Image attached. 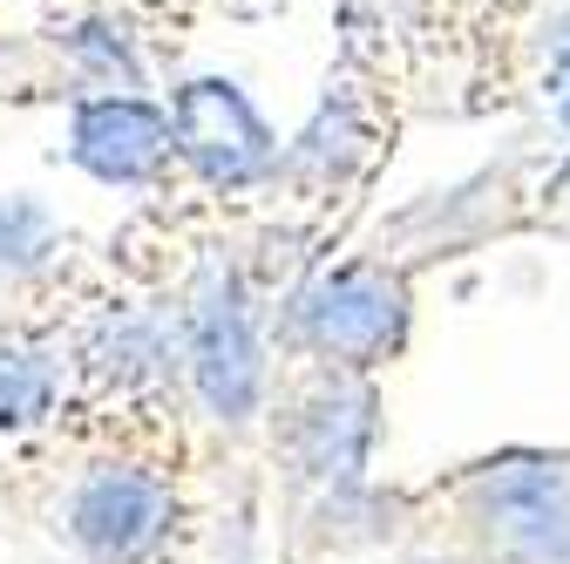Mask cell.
<instances>
[{"label":"cell","instance_id":"cell-4","mask_svg":"<svg viewBox=\"0 0 570 564\" xmlns=\"http://www.w3.org/2000/svg\"><path fill=\"white\" fill-rule=\"evenodd\" d=\"M407 333H414L407 272H394L381 259H346V265H326L285 293L272 347L285 361L381 381L407 354Z\"/></svg>","mask_w":570,"mask_h":564},{"label":"cell","instance_id":"cell-2","mask_svg":"<svg viewBox=\"0 0 570 564\" xmlns=\"http://www.w3.org/2000/svg\"><path fill=\"white\" fill-rule=\"evenodd\" d=\"M381 381L313 361H272L258 469L272 483L278 564H367L381 504Z\"/></svg>","mask_w":570,"mask_h":564},{"label":"cell","instance_id":"cell-6","mask_svg":"<svg viewBox=\"0 0 570 564\" xmlns=\"http://www.w3.org/2000/svg\"><path fill=\"white\" fill-rule=\"evenodd\" d=\"M170 116H157L150 103L129 96H102L76 109V129H68V150H76L82 171H96L102 184H142L157 177V164L170 157Z\"/></svg>","mask_w":570,"mask_h":564},{"label":"cell","instance_id":"cell-5","mask_svg":"<svg viewBox=\"0 0 570 564\" xmlns=\"http://www.w3.org/2000/svg\"><path fill=\"white\" fill-rule=\"evenodd\" d=\"M170 136H177V157L210 184V191H245L272 171V129L258 123V109L218 82H184L170 103Z\"/></svg>","mask_w":570,"mask_h":564},{"label":"cell","instance_id":"cell-1","mask_svg":"<svg viewBox=\"0 0 570 564\" xmlns=\"http://www.w3.org/2000/svg\"><path fill=\"white\" fill-rule=\"evenodd\" d=\"M225 463L184 388L68 408L14 449V510L76 564H204Z\"/></svg>","mask_w":570,"mask_h":564},{"label":"cell","instance_id":"cell-3","mask_svg":"<svg viewBox=\"0 0 570 564\" xmlns=\"http://www.w3.org/2000/svg\"><path fill=\"white\" fill-rule=\"evenodd\" d=\"M367 564H570V443H510L381 483Z\"/></svg>","mask_w":570,"mask_h":564},{"label":"cell","instance_id":"cell-7","mask_svg":"<svg viewBox=\"0 0 570 564\" xmlns=\"http://www.w3.org/2000/svg\"><path fill=\"white\" fill-rule=\"evenodd\" d=\"M8 510H14V449L0 443V524H8Z\"/></svg>","mask_w":570,"mask_h":564}]
</instances>
